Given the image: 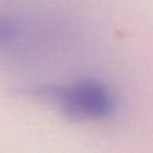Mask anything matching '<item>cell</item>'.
Returning <instances> with one entry per match:
<instances>
[{
	"label": "cell",
	"instance_id": "1",
	"mask_svg": "<svg viewBox=\"0 0 153 153\" xmlns=\"http://www.w3.org/2000/svg\"><path fill=\"white\" fill-rule=\"evenodd\" d=\"M28 94L55 106L71 121H102L110 118L116 110V101L109 87L95 79L45 85L31 89Z\"/></svg>",
	"mask_w": 153,
	"mask_h": 153
},
{
	"label": "cell",
	"instance_id": "2",
	"mask_svg": "<svg viewBox=\"0 0 153 153\" xmlns=\"http://www.w3.org/2000/svg\"><path fill=\"white\" fill-rule=\"evenodd\" d=\"M15 24L12 20H10L8 18L0 16V45L5 43L15 35Z\"/></svg>",
	"mask_w": 153,
	"mask_h": 153
}]
</instances>
